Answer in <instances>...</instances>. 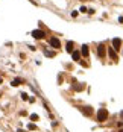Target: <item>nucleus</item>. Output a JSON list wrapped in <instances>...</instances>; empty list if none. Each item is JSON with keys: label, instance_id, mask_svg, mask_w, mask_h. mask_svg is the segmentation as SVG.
<instances>
[{"label": "nucleus", "instance_id": "obj_9", "mask_svg": "<svg viewBox=\"0 0 123 132\" xmlns=\"http://www.w3.org/2000/svg\"><path fill=\"white\" fill-rule=\"evenodd\" d=\"M65 49H67V52H73V43H72V41H70V43H67V47H65Z\"/></svg>", "mask_w": 123, "mask_h": 132}, {"label": "nucleus", "instance_id": "obj_7", "mask_svg": "<svg viewBox=\"0 0 123 132\" xmlns=\"http://www.w3.org/2000/svg\"><path fill=\"white\" fill-rule=\"evenodd\" d=\"M72 55H73V59H75V61H79V58H81V52L75 50V52H72Z\"/></svg>", "mask_w": 123, "mask_h": 132}, {"label": "nucleus", "instance_id": "obj_5", "mask_svg": "<svg viewBox=\"0 0 123 132\" xmlns=\"http://www.w3.org/2000/svg\"><path fill=\"white\" fill-rule=\"evenodd\" d=\"M97 53H99L100 58L105 56V46H103V44H100V46H99V49H97Z\"/></svg>", "mask_w": 123, "mask_h": 132}, {"label": "nucleus", "instance_id": "obj_12", "mask_svg": "<svg viewBox=\"0 0 123 132\" xmlns=\"http://www.w3.org/2000/svg\"><path fill=\"white\" fill-rule=\"evenodd\" d=\"M31 120H32V122H36V120H38V115H36V114H32V115H31Z\"/></svg>", "mask_w": 123, "mask_h": 132}, {"label": "nucleus", "instance_id": "obj_3", "mask_svg": "<svg viewBox=\"0 0 123 132\" xmlns=\"http://www.w3.org/2000/svg\"><path fill=\"white\" fill-rule=\"evenodd\" d=\"M50 46H52L53 49H58V47H61L59 40H58V38H50Z\"/></svg>", "mask_w": 123, "mask_h": 132}, {"label": "nucleus", "instance_id": "obj_11", "mask_svg": "<svg viewBox=\"0 0 123 132\" xmlns=\"http://www.w3.org/2000/svg\"><path fill=\"white\" fill-rule=\"evenodd\" d=\"M20 84H21V81H20V79H14V82H12V85H14V86H17Z\"/></svg>", "mask_w": 123, "mask_h": 132}, {"label": "nucleus", "instance_id": "obj_8", "mask_svg": "<svg viewBox=\"0 0 123 132\" xmlns=\"http://www.w3.org/2000/svg\"><path fill=\"white\" fill-rule=\"evenodd\" d=\"M82 55H84L85 58L88 56V46H82Z\"/></svg>", "mask_w": 123, "mask_h": 132}, {"label": "nucleus", "instance_id": "obj_10", "mask_svg": "<svg viewBox=\"0 0 123 132\" xmlns=\"http://www.w3.org/2000/svg\"><path fill=\"white\" fill-rule=\"evenodd\" d=\"M44 55H46V56H55V53L50 52V50H44Z\"/></svg>", "mask_w": 123, "mask_h": 132}, {"label": "nucleus", "instance_id": "obj_6", "mask_svg": "<svg viewBox=\"0 0 123 132\" xmlns=\"http://www.w3.org/2000/svg\"><path fill=\"white\" fill-rule=\"evenodd\" d=\"M108 53H109V56H111V59H114V61L117 59V55H116V52H114V49H113V47H109V49H108Z\"/></svg>", "mask_w": 123, "mask_h": 132}, {"label": "nucleus", "instance_id": "obj_14", "mask_svg": "<svg viewBox=\"0 0 123 132\" xmlns=\"http://www.w3.org/2000/svg\"><path fill=\"white\" fill-rule=\"evenodd\" d=\"M18 132H24V131H21V129H20V131H18Z\"/></svg>", "mask_w": 123, "mask_h": 132}, {"label": "nucleus", "instance_id": "obj_15", "mask_svg": "<svg viewBox=\"0 0 123 132\" xmlns=\"http://www.w3.org/2000/svg\"><path fill=\"white\" fill-rule=\"evenodd\" d=\"M120 132H123V129H120Z\"/></svg>", "mask_w": 123, "mask_h": 132}, {"label": "nucleus", "instance_id": "obj_1", "mask_svg": "<svg viewBox=\"0 0 123 132\" xmlns=\"http://www.w3.org/2000/svg\"><path fill=\"white\" fill-rule=\"evenodd\" d=\"M106 118H108V111L106 109H99V112H97V122H105Z\"/></svg>", "mask_w": 123, "mask_h": 132}, {"label": "nucleus", "instance_id": "obj_4", "mask_svg": "<svg viewBox=\"0 0 123 132\" xmlns=\"http://www.w3.org/2000/svg\"><path fill=\"white\" fill-rule=\"evenodd\" d=\"M120 44H122V41L118 40V38H114L113 40V49H120Z\"/></svg>", "mask_w": 123, "mask_h": 132}, {"label": "nucleus", "instance_id": "obj_13", "mask_svg": "<svg viewBox=\"0 0 123 132\" xmlns=\"http://www.w3.org/2000/svg\"><path fill=\"white\" fill-rule=\"evenodd\" d=\"M82 111H84L85 115H90V114H91V109H87V108H85V109H82Z\"/></svg>", "mask_w": 123, "mask_h": 132}, {"label": "nucleus", "instance_id": "obj_2", "mask_svg": "<svg viewBox=\"0 0 123 132\" xmlns=\"http://www.w3.org/2000/svg\"><path fill=\"white\" fill-rule=\"evenodd\" d=\"M32 36H34V38H36V40H41V38H44V36H46V34H44V30H40V29H36V30L32 32Z\"/></svg>", "mask_w": 123, "mask_h": 132}]
</instances>
